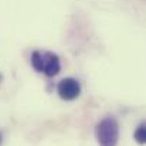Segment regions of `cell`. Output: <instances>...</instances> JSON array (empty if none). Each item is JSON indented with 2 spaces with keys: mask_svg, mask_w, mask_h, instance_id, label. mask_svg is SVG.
Wrapping results in <instances>:
<instances>
[{
  "mask_svg": "<svg viewBox=\"0 0 146 146\" xmlns=\"http://www.w3.org/2000/svg\"><path fill=\"white\" fill-rule=\"evenodd\" d=\"M31 65L37 72H43L47 77H55L61 70L60 57L51 51H40L36 50L31 52Z\"/></svg>",
  "mask_w": 146,
  "mask_h": 146,
  "instance_id": "1",
  "label": "cell"
},
{
  "mask_svg": "<svg viewBox=\"0 0 146 146\" xmlns=\"http://www.w3.org/2000/svg\"><path fill=\"white\" fill-rule=\"evenodd\" d=\"M95 138L99 146H116L119 139V123L116 118L106 116L95 126Z\"/></svg>",
  "mask_w": 146,
  "mask_h": 146,
  "instance_id": "2",
  "label": "cell"
},
{
  "mask_svg": "<svg viewBox=\"0 0 146 146\" xmlns=\"http://www.w3.org/2000/svg\"><path fill=\"white\" fill-rule=\"evenodd\" d=\"M133 138H135V141H136L139 145H145V142H146V125H145V122H142V123L136 128V131H135V133H133Z\"/></svg>",
  "mask_w": 146,
  "mask_h": 146,
  "instance_id": "4",
  "label": "cell"
},
{
  "mask_svg": "<svg viewBox=\"0 0 146 146\" xmlns=\"http://www.w3.org/2000/svg\"><path fill=\"white\" fill-rule=\"evenodd\" d=\"M1 139H3V138H1V132H0V145H1Z\"/></svg>",
  "mask_w": 146,
  "mask_h": 146,
  "instance_id": "5",
  "label": "cell"
},
{
  "mask_svg": "<svg viewBox=\"0 0 146 146\" xmlns=\"http://www.w3.org/2000/svg\"><path fill=\"white\" fill-rule=\"evenodd\" d=\"M0 80H1V75H0Z\"/></svg>",
  "mask_w": 146,
  "mask_h": 146,
  "instance_id": "6",
  "label": "cell"
},
{
  "mask_svg": "<svg viewBox=\"0 0 146 146\" xmlns=\"http://www.w3.org/2000/svg\"><path fill=\"white\" fill-rule=\"evenodd\" d=\"M57 94L64 101H74L81 95V84L75 78H64L57 85Z\"/></svg>",
  "mask_w": 146,
  "mask_h": 146,
  "instance_id": "3",
  "label": "cell"
}]
</instances>
